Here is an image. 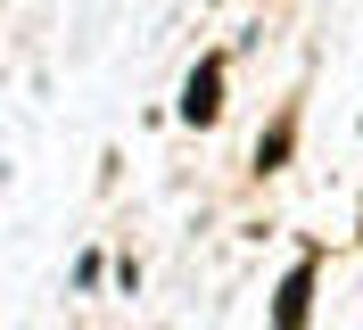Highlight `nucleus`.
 <instances>
[{
    "label": "nucleus",
    "instance_id": "nucleus-2",
    "mask_svg": "<svg viewBox=\"0 0 363 330\" xmlns=\"http://www.w3.org/2000/svg\"><path fill=\"white\" fill-rule=\"evenodd\" d=\"M306 297H314V264H297L281 297H272V330H306Z\"/></svg>",
    "mask_w": 363,
    "mask_h": 330
},
{
    "label": "nucleus",
    "instance_id": "nucleus-1",
    "mask_svg": "<svg viewBox=\"0 0 363 330\" xmlns=\"http://www.w3.org/2000/svg\"><path fill=\"white\" fill-rule=\"evenodd\" d=\"M182 116H190V124H215V116H223V58H206L199 75L182 83Z\"/></svg>",
    "mask_w": 363,
    "mask_h": 330
},
{
    "label": "nucleus",
    "instance_id": "nucleus-3",
    "mask_svg": "<svg viewBox=\"0 0 363 330\" xmlns=\"http://www.w3.org/2000/svg\"><path fill=\"white\" fill-rule=\"evenodd\" d=\"M281 157H289V124H272L264 141H256V165H264V174H272V165H281Z\"/></svg>",
    "mask_w": 363,
    "mask_h": 330
}]
</instances>
